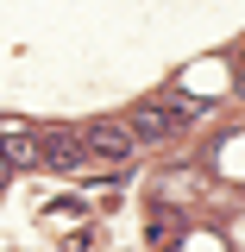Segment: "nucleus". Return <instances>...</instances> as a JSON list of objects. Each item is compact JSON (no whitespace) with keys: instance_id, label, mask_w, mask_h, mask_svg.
Listing matches in <instances>:
<instances>
[{"instance_id":"nucleus-1","label":"nucleus","mask_w":245,"mask_h":252,"mask_svg":"<svg viewBox=\"0 0 245 252\" xmlns=\"http://www.w3.org/2000/svg\"><path fill=\"white\" fill-rule=\"evenodd\" d=\"M176 107H163V101H145V107H132V120H126V132H132V145L145 139V145H163L170 132H176Z\"/></svg>"},{"instance_id":"nucleus-2","label":"nucleus","mask_w":245,"mask_h":252,"mask_svg":"<svg viewBox=\"0 0 245 252\" xmlns=\"http://www.w3.org/2000/svg\"><path fill=\"white\" fill-rule=\"evenodd\" d=\"M82 145H88V158H107V164H126V158H132V132H126L120 120H94L88 132H82Z\"/></svg>"},{"instance_id":"nucleus-3","label":"nucleus","mask_w":245,"mask_h":252,"mask_svg":"<svg viewBox=\"0 0 245 252\" xmlns=\"http://www.w3.org/2000/svg\"><path fill=\"white\" fill-rule=\"evenodd\" d=\"M38 164H51V170H82V164H88L82 132H44V139H38Z\"/></svg>"},{"instance_id":"nucleus-4","label":"nucleus","mask_w":245,"mask_h":252,"mask_svg":"<svg viewBox=\"0 0 245 252\" xmlns=\"http://www.w3.org/2000/svg\"><path fill=\"white\" fill-rule=\"evenodd\" d=\"M0 158H6L13 170H31V164H38V139H31V132H19V126H6V139H0Z\"/></svg>"},{"instance_id":"nucleus-5","label":"nucleus","mask_w":245,"mask_h":252,"mask_svg":"<svg viewBox=\"0 0 245 252\" xmlns=\"http://www.w3.org/2000/svg\"><path fill=\"white\" fill-rule=\"evenodd\" d=\"M6 177H13V164H6V158H0V189H6Z\"/></svg>"},{"instance_id":"nucleus-6","label":"nucleus","mask_w":245,"mask_h":252,"mask_svg":"<svg viewBox=\"0 0 245 252\" xmlns=\"http://www.w3.org/2000/svg\"><path fill=\"white\" fill-rule=\"evenodd\" d=\"M239 82H245V63H239Z\"/></svg>"}]
</instances>
